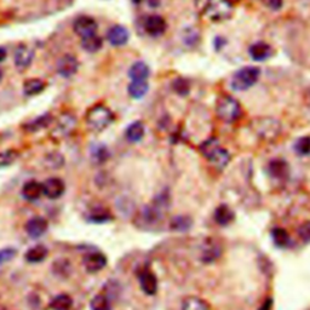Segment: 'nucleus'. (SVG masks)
<instances>
[{"label":"nucleus","mask_w":310,"mask_h":310,"mask_svg":"<svg viewBox=\"0 0 310 310\" xmlns=\"http://www.w3.org/2000/svg\"><path fill=\"white\" fill-rule=\"evenodd\" d=\"M144 30L152 37H160L166 30V21L159 15H150L144 19Z\"/></svg>","instance_id":"nucleus-11"},{"label":"nucleus","mask_w":310,"mask_h":310,"mask_svg":"<svg viewBox=\"0 0 310 310\" xmlns=\"http://www.w3.org/2000/svg\"><path fill=\"white\" fill-rule=\"evenodd\" d=\"M172 86H174V90L177 92L178 95H182V96H186L189 92V90H191L189 83L187 82L186 79H183V78H177L174 82V84H172Z\"/></svg>","instance_id":"nucleus-40"},{"label":"nucleus","mask_w":310,"mask_h":310,"mask_svg":"<svg viewBox=\"0 0 310 310\" xmlns=\"http://www.w3.org/2000/svg\"><path fill=\"white\" fill-rule=\"evenodd\" d=\"M222 255V247L216 240L208 239L204 244L203 250H201V261L204 263H213L214 261L219 258Z\"/></svg>","instance_id":"nucleus-13"},{"label":"nucleus","mask_w":310,"mask_h":310,"mask_svg":"<svg viewBox=\"0 0 310 310\" xmlns=\"http://www.w3.org/2000/svg\"><path fill=\"white\" fill-rule=\"evenodd\" d=\"M181 310H210L207 303L198 297H188L183 301Z\"/></svg>","instance_id":"nucleus-30"},{"label":"nucleus","mask_w":310,"mask_h":310,"mask_svg":"<svg viewBox=\"0 0 310 310\" xmlns=\"http://www.w3.org/2000/svg\"><path fill=\"white\" fill-rule=\"evenodd\" d=\"M214 220L218 223L219 225L224 227L228 225L234 220V213L227 205H220L217 207L216 212H214Z\"/></svg>","instance_id":"nucleus-24"},{"label":"nucleus","mask_w":310,"mask_h":310,"mask_svg":"<svg viewBox=\"0 0 310 310\" xmlns=\"http://www.w3.org/2000/svg\"><path fill=\"white\" fill-rule=\"evenodd\" d=\"M139 286H141L142 291H143L148 296L155 295L158 291V279L150 270H143L139 274Z\"/></svg>","instance_id":"nucleus-17"},{"label":"nucleus","mask_w":310,"mask_h":310,"mask_svg":"<svg viewBox=\"0 0 310 310\" xmlns=\"http://www.w3.org/2000/svg\"><path fill=\"white\" fill-rule=\"evenodd\" d=\"M229 2H230V4H233V2H237V1H240V0H228Z\"/></svg>","instance_id":"nucleus-47"},{"label":"nucleus","mask_w":310,"mask_h":310,"mask_svg":"<svg viewBox=\"0 0 310 310\" xmlns=\"http://www.w3.org/2000/svg\"><path fill=\"white\" fill-rule=\"evenodd\" d=\"M298 236L303 242H310V222H306L298 228Z\"/></svg>","instance_id":"nucleus-42"},{"label":"nucleus","mask_w":310,"mask_h":310,"mask_svg":"<svg viewBox=\"0 0 310 310\" xmlns=\"http://www.w3.org/2000/svg\"><path fill=\"white\" fill-rule=\"evenodd\" d=\"M212 0H194L195 9L198 12H205L207 10V7L210 6Z\"/></svg>","instance_id":"nucleus-44"},{"label":"nucleus","mask_w":310,"mask_h":310,"mask_svg":"<svg viewBox=\"0 0 310 310\" xmlns=\"http://www.w3.org/2000/svg\"><path fill=\"white\" fill-rule=\"evenodd\" d=\"M150 71L147 63L138 61L131 66L130 71H128V77L132 82H147L148 77H149Z\"/></svg>","instance_id":"nucleus-19"},{"label":"nucleus","mask_w":310,"mask_h":310,"mask_svg":"<svg viewBox=\"0 0 310 310\" xmlns=\"http://www.w3.org/2000/svg\"><path fill=\"white\" fill-rule=\"evenodd\" d=\"M79 62L73 55H64L57 62V73L64 78H69L77 73Z\"/></svg>","instance_id":"nucleus-12"},{"label":"nucleus","mask_w":310,"mask_h":310,"mask_svg":"<svg viewBox=\"0 0 310 310\" xmlns=\"http://www.w3.org/2000/svg\"><path fill=\"white\" fill-rule=\"evenodd\" d=\"M97 28H99L97 22L92 17H89V16H82V17L77 18L73 24L75 34L79 35L82 39L96 34Z\"/></svg>","instance_id":"nucleus-7"},{"label":"nucleus","mask_w":310,"mask_h":310,"mask_svg":"<svg viewBox=\"0 0 310 310\" xmlns=\"http://www.w3.org/2000/svg\"><path fill=\"white\" fill-rule=\"evenodd\" d=\"M263 4L269 9H272L274 11H278L283 7L284 0H262Z\"/></svg>","instance_id":"nucleus-43"},{"label":"nucleus","mask_w":310,"mask_h":310,"mask_svg":"<svg viewBox=\"0 0 310 310\" xmlns=\"http://www.w3.org/2000/svg\"><path fill=\"white\" fill-rule=\"evenodd\" d=\"M132 1H133V2H136V4H138V2H141L142 0H132Z\"/></svg>","instance_id":"nucleus-49"},{"label":"nucleus","mask_w":310,"mask_h":310,"mask_svg":"<svg viewBox=\"0 0 310 310\" xmlns=\"http://www.w3.org/2000/svg\"><path fill=\"white\" fill-rule=\"evenodd\" d=\"M205 13L213 22L227 21L233 15V4H230L228 0H219L217 2H211Z\"/></svg>","instance_id":"nucleus-6"},{"label":"nucleus","mask_w":310,"mask_h":310,"mask_svg":"<svg viewBox=\"0 0 310 310\" xmlns=\"http://www.w3.org/2000/svg\"><path fill=\"white\" fill-rule=\"evenodd\" d=\"M47 252L49 251H47L45 246H43V245H35V246L30 247L27 251L26 255H24V258L29 263H40V262H43L46 258Z\"/></svg>","instance_id":"nucleus-22"},{"label":"nucleus","mask_w":310,"mask_h":310,"mask_svg":"<svg viewBox=\"0 0 310 310\" xmlns=\"http://www.w3.org/2000/svg\"><path fill=\"white\" fill-rule=\"evenodd\" d=\"M44 164H45V166L47 167V169L56 170V169H60V167L63 166L64 159H63V156L60 154V153H51V154H47L45 156Z\"/></svg>","instance_id":"nucleus-33"},{"label":"nucleus","mask_w":310,"mask_h":310,"mask_svg":"<svg viewBox=\"0 0 310 310\" xmlns=\"http://www.w3.org/2000/svg\"><path fill=\"white\" fill-rule=\"evenodd\" d=\"M114 114L109 108L104 107L102 104H97L91 107L90 109L86 111L85 121L90 130L95 132H101L105 130L113 122Z\"/></svg>","instance_id":"nucleus-1"},{"label":"nucleus","mask_w":310,"mask_h":310,"mask_svg":"<svg viewBox=\"0 0 310 310\" xmlns=\"http://www.w3.org/2000/svg\"><path fill=\"white\" fill-rule=\"evenodd\" d=\"M22 195L27 200H38L43 195V183H39L37 181H29L22 188Z\"/></svg>","instance_id":"nucleus-20"},{"label":"nucleus","mask_w":310,"mask_h":310,"mask_svg":"<svg viewBox=\"0 0 310 310\" xmlns=\"http://www.w3.org/2000/svg\"><path fill=\"white\" fill-rule=\"evenodd\" d=\"M192 227V218L188 216H177L170 223V228L175 231H187Z\"/></svg>","instance_id":"nucleus-31"},{"label":"nucleus","mask_w":310,"mask_h":310,"mask_svg":"<svg viewBox=\"0 0 310 310\" xmlns=\"http://www.w3.org/2000/svg\"><path fill=\"white\" fill-rule=\"evenodd\" d=\"M75 127V118L71 113H64L61 115L60 120H58L57 125L52 131V137L55 138H64L74 130Z\"/></svg>","instance_id":"nucleus-8"},{"label":"nucleus","mask_w":310,"mask_h":310,"mask_svg":"<svg viewBox=\"0 0 310 310\" xmlns=\"http://www.w3.org/2000/svg\"><path fill=\"white\" fill-rule=\"evenodd\" d=\"M52 121V116L50 114H44V115L38 116L37 119H34L33 121H30L27 126H24L27 131L29 132H37L39 130H43L49 126Z\"/></svg>","instance_id":"nucleus-25"},{"label":"nucleus","mask_w":310,"mask_h":310,"mask_svg":"<svg viewBox=\"0 0 310 310\" xmlns=\"http://www.w3.org/2000/svg\"><path fill=\"white\" fill-rule=\"evenodd\" d=\"M116 207H118L120 214H124V216L126 217L130 216L133 212V210H135V205L132 204V201L127 199H121L120 201H118Z\"/></svg>","instance_id":"nucleus-38"},{"label":"nucleus","mask_w":310,"mask_h":310,"mask_svg":"<svg viewBox=\"0 0 310 310\" xmlns=\"http://www.w3.org/2000/svg\"><path fill=\"white\" fill-rule=\"evenodd\" d=\"M45 89V83L40 79H30L27 80L23 85V92L26 96H35Z\"/></svg>","instance_id":"nucleus-27"},{"label":"nucleus","mask_w":310,"mask_h":310,"mask_svg":"<svg viewBox=\"0 0 310 310\" xmlns=\"http://www.w3.org/2000/svg\"><path fill=\"white\" fill-rule=\"evenodd\" d=\"M256 133H258L259 137L267 141L276 138L281 132V125L278 120L272 118H263L258 119L255 121Z\"/></svg>","instance_id":"nucleus-5"},{"label":"nucleus","mask_w":310,"mask_h":310,"mask_svg":"<svg viewBox=\"0 0 310 310\" xmlns=\"http://www.w3.org/2000/svg\"><path fill=\"white\" fill-rule=\"evenodd\" d=\"M268 171L272 177L276 178V180H283L286 178L289 175V166L283 160H273L270 161L269 166H268Z\"/></svg>","instance_id":"nucleus-23"},{"label":"nucleus","mask_w":310,"mask_h":310,"mask_svg":"<svg viewBox=\"0 0 310 310\" xmlns=\"http://www.w3.org/2000/svg\"><path fill=\"white\" fill-rule=\"evenodd\" d=\"M273 239L274 242H275L276 246L279 247H286L290 242V236L287 234V231L283 228H276L274 229L273 233Z\"/></svg>","instance_id":"nucleus-34"},{"label":"nucleus","mask_w":310,"mask_h":310,"mask_svg":"<svg viewBox=\"0 0 310 310\" xmlns=\"http://www.w3.org/2000/svg\"><path fill=\"white\" fill-rule=\"evenodd\" d=\"M66 186L61 178L51 177L43 183V195L51 200H56L63 195Z\"/></svg>","instance_id":"nucleus-9"},{"label":"nucleus","mask_w":310,"mask_h":310,"mask_svg":"<svg viewBox=\"0 0 310 310\" xmlns=\"http://www.w3.org/2000/svg\"><path fill=\"white\" fill-rule=\"evenodd\" d=\"M47 227H49L47 220L44 218V217L37 216L28 220L24 229H26L27 234L30 237H33V239H38V237L43 236L44 234L46 233Z\"/></svg>","instance_id":"nucleus-15"},{"label":"nucleus","mask_w":310,"mask_h":310,"mask_svg":"<svg viewBox=\"0 0 310 310\" xmlns=\"http://www.w3.org/2000/svg\"><path fill=\"white\" fill-rule=\"evenodd\" d=\"M148 89L149 88H148L147 82H132V83H130V85H128L127 91H128V95H130L132 99L139 100V99H142V97L146 96Z\"/></svg>","instance_id":"nucleus-29"},{"label":"nucleus","mask_w":310,"mask_h":310,"mask_svg":"<svg viewBox=\"0 0 310 310\" xmlns=\"http://www.w3.org/2000/svg\"><path fill=\"white\" fill-rule=\"evenodd\" d=\"M200 152L203 153V155L208 161H211L214 166L218 167L220 170L224 169L228 165L229 160H230V155H229L228 150L220 147L218 139L216 138H210L204 142V143H201Z\"/></svg>","instance_id":"nucleus-2"},{"label":"nucleus","mask_w":310,"mask_h":310,"mask_svg":"<svg viewBox=\"0 0 310 310\" xmlns=\"http://www.w3.org/2000/svg\"><path fill=\"white\" fill-rule=\"evenodd\" d=\"M83 264L86 272L91 274L99 273L107 265V257L101 252H91L84 257Z\"/></svg>","instance_id":"nucleus-10"},{"label":"nucleus","mask_w":310,"mask_h":310,"mask_svg":"<svg viewBox=\"0 0 310 310\" xmlns=\"http://www.w3.org/2000/svg\"><path fill=\"white\" fill-rule=\"evenodd\" d=\"M73 307V300L68 295H58L50 303L52 310H71Z\"/></svg>","instance_id":"nucleus-26"},{"label":"nucleus","mask_w":310,"mask_h":310,"mask_svg":"<svg viewBox=\"0 0 310 310\" xmlns=\"http://www.w3.org/2000/svg\"><path fill=\"white\" fill-rule=\"evenodd\" d=\"M34 58V51L30 47L26 45H21L16 50L15 56H13V62L19 71H24L30 66Z\"/></svg>","instance_id":"nucleus-14"},{"label":"nucleus","mask_w":310,"mask_h":310,"mask_svg":"<svg viewBox=\"0 0 310 310\" xmlns=\"http://www.w3.org/2000/svg\"><path fill=\"white\" fill-rule=\"evenodd\" d=\"M216 113L222 121L230 124L240 118L241 107H240V103L231 96H223L217 101Z\"/></svg>","instance_id":"nucleus-4"},{"label":"nucleus","mask_w":310,"mask_h":310,"mask_svg":"<svg viewBox=\"0 0 310 310\" xmlns=\"http://www.w3.org/2000/svg\"><path fill=\"white\" fill-rule=\"evenodd\" d=\"M108 158H109V152L104 146L96 147L92 152V159L96 164H103L108 160Z\"/></svg>","instance_id":"nucleus-37"},{"label":"nucleus","mask_w":310,"mask_h":310,"mask_svg":"<svg viewBox=\"0 0 310 310\" xmlns=\"http://www.w3.org/2000/svg\"><path fill=\"white\" fill-rule=\"evenodd\" d=\"M18 158V152L15 149H7L0 153V169L12 165Z\"/></svg>","instance_id":"nucleus-35"},{"label":"nucleus","mask_w":310,"mask_h":310,"mask_svg":"<svg viewBox=\"0 0 310 310\" xmlns=\"http://www.w3.org/2000/svg\"><path fill=\"white\" fill-rule=\"evenodd\" d=\"M16 256V250L15 248L6 247L0 250V264H5L7 262L12 261Z\"/></svg>","instance_id":"nucleus-41"},{"label":"nucleus","mask_w":310,"mask_h":310,"mask_svg":"<svg viewBox=\"0 0 310 310\" xmlns=\"http://www.w3.org/2000/svg\"><path fill=\"white\" fill-rule=\"evenodd\" d=\"M295 152L301 156L310 154V137H301L295 143Z\"/></svg>","instance_id":"nucleus-36"},{"label":"nucleus","mask_w":310,"mask_h":310,"mask_svg":"<svg viewBox=\"0 0 310 310\" xmlns=\"http://www.w3.org/2000/svg\"><path fill=\"white\" fill-rule=\"evenodd\" d=\"M272 307H273L272 300H267L263 304H262V307L258 310H272Z\"/></svg>","instance_id":"nucleus-45"},{"label":"nucleus","mask_w":310,"mask_h":310,"mask_svg":"<svg viewBox=\"0 0 310 310\" xmlns=\"http://www.w3.org/2000/svg\"><path fill=\"white\" fill-rule=\"evenodd\" d=\"M128 38H130L128 30L124 26H120V24H116V26L109 28V30L107 33L108 41L113 46L125 45L128 41Z\"/></svg>","instance_id":"nucleus-16"},{"label":"nucleus","mask_w":310,"mask_h":310,"mask_svg":"<svg viewBox=\"0 0 310 310\" xmlns=\"http://www.w3.org/2000/svg\"><path fill=\"white\" fill-rule=\"evenodd\" d=\"M199 40V34L194 28H187L183 33V41L188 46H193Z\"/></svg>","instance_id":"nucleus-39"},{"label":"nucleus","mask_w":310,"mask_h":310,"mask_svg":"<svg viewBox=\"0 0 310 310\" xmlns=\"http://www.w3.org/2000/svg\"><path fill=\"white\" fill-rule=\"evenodd\" d=\"M261 69L258 67H244L233 75L231 88L235 91H246L258 82Z\"/></svg>","instance_id":"nucleus-3"},{"label":"nucleus","mask_w":310,"mask_h":310,"mask_svg":"<svg viewBox=\"0 0 310 310\" xmlns=\"http://www.w3.org/2000/svg\"><path fill=\"white\" fill-rule=\"evenodd\" d=\"M82 46L85 51L94 54V52L100 51V50L102 49L103 40L99 37V35L95 34L91 35V37L82 39Z\"/></svg>","instance_id":"nucleus-28"},{"label":"nucleus","mask_w":310,"mask_h":310,"mask_svg":"<svg viewBox=\"0 0 310 310\" xmlns=\"http://www.w3.org/2000/svg\"><path fill=\"white\" fill-rule=\"evenodd\" d=\"M5 58H6V50L4 47H0V62H2Z\"/></svg>","instance_id":"nucleus-46"},{"label":"nucleus","mask_w":310,"mask_h":310,"mask_svg":"<svg viewBox=\"0 0 310 310\" xmlns=\"http://www.w3.org/2000/svg\"><path fill=\"white\" fill-rule=\"evenodd\" d=\"M1 79H2V71L0 69V82H1Z\"/></svg>","instance_id":"nucleus-48"},{"label":"nucleus","mask_w":310,"mask_h":310,"mask_svg":"<svg viewBox=\"0 0 310 310\" xmlns=\"http://www.w3.org/2000/svg\"><path fill=\"white\" fill-rule=\"evenodd\" d=\"M144 132H146L144 125L141 121H135L128 125L126 131H125V136H126L128 142L136 143V142H139L143 138Z\"/></svg>","instance_id":"nucleus-21"},{"label":"nucleus","mask_w":310,"mask_h":310,"mask_svg":"<svg viewBox=\"0 0 310 310\" xmlns=\"http://www.w3.org/2000/svg\"><path fill=\"white\" fill-rule=\"evenodd\" d=\"M91 310H111L110 300L105 295H96L91 301Z\"/></svg>","instance_id":"nucleus-32"},{"label":"nucleus","mask_w":310,"mask_h":310,"mask_svg":"<svg viewBox=\"0 0 310 310\" xmlns=\"http://www.w3.org/2000/svg\"><path fill=\"white\" fill-rule=\"evenodd\" d=\"M248 52H250L251 57L255 61H258V62L268 60V58H270L274 55L273 47L269 44L264 43V41H258V43L251 45L250 49H248Z\"/></svg>","instance_id":"nucleus-18"}]
</instances>
